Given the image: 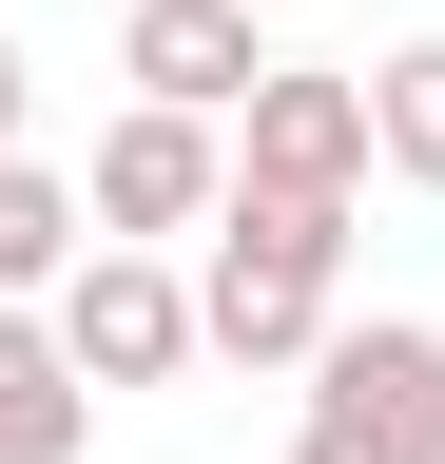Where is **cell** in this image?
Here are the masks:
<instances>
[{
  "label": "cell",
  "instance_id": "2",
  "mask_svg": "<svg viewBox=\"0 0 445 464\" xmlns=\"http://www.w3.org/2000/svg\"><path fill=\"white\" fill-rule=\"evenodd\" d=\"M39 329L78 348V387H97V406H117V387H175V368H194V271H175V252H117V232H97V252L39 290Z\"/></svg>",
  "mask_w": 445,
  "mask_h": 464
},
{
  "label": "cell",
  "instance_id": "11",
  "mask_svg": "<svg viewBox=\"0 0 445 464\" xmlns=\"http://www.w3.org/2000/svg\"><path fill=\"white\" fill-rule=\"evenodd\" d=\"M0 155H39V58L0 39Z\"/></svg>",
  "mask_w": 445,
  "mask_h": 464
},
{
  "label": "cell",
  "instance_id": "12",
  "mask_svg": "<svg viewBox=\"0 0 445 464\" xmlns=\"http://www.w3.org/2000/svg\"><path fill=\"white\" fill-rule=\"evenodd\" d=\"M252 20H291V0H252Z\"/></svg>",
  "mask_w": 445,
  "mask_h": 464
},
{
  "label": "cell",
  "instance_id": "1",
  "mask_svg": "<svg viewBox=\"0 0 445 464\" xmlns=\"http://www.w3.org/2000/svg\"><path fill=\"white\" fill-rule=\"evenodd\" d=\"M329 310H349V213L213 194V232H194V348H233V368H310Z\"/></svg>",
  "mask_w": 445,
  "mask_h": 464
},
{
  "label": "cell",
  "instance_id": "5",
  "mask_svg": "<svg viewBox=\"0 0 445 464\" xmlns=\"http://www.w3.org/2000/svg\"><path fill=\"white\" fill-rule=\"evenodd\" d=\"M117 78L233 136V97L271 78V20H252V0H136V20H117Z\"/></svg>",
  "mask_w": 445,
  "mask_h": 464
},
{
  "label": "cell",
  "instance_id": "4",
  "mask_svg": "<svg viewBox=\"0 0 445 464\" xmlns=\"http://www.w3.org/2000/svg\"><path fill=\"white\" fill-rule=\"evenodd\" d=\"M368 78H310V58H271V78L233 97V194H291V213H349L368 194Z\"/></svg>",
  "mask_w": 445,
  "mask_h": 464
},
{
  "label": "cell",
  "instance_id": "8",
  "mask_svg": "<svg viewBox=\"0 0 445 464\" xmlns=\"http://www.w3.org/2000/svg\"><path fill=\"white\" fill-rule=\"evenodd\" d=\"M78 252H97V213H78V174H59V155H0V290L39 310V290H59Z\"/></svg>",
  "mask_w": 445,
  "mask_h": 464
},
{
  "label": "cell",
  "instance_id": "9",
  "mask_svg": "<svg viewBox=\"0 0 445 464\" xmlns=\"http://www.w3.org/2000/svg\"><path fill=\"white\" fill-rule=\"evenodd\" d=\"M368 155L407 174V194H445V39H407V58H368Z\"/></svg>",
  "mask_w": 445,
  "mask_h": 464
},
{
  "label": "cell",
  "instance_id": "6",
  "mask_svg": "<svg viewBox=\"0 0 445 464\" xmlns=\"http://www.w3.org/2000/svg\"><path fill=\"white\" fill-rule=\"evenodd\" d=\"M310 406H349V426H387L407 464H445V329L329 310V348H310Z\"/></svg>",
  "mask_w": 445,
  "mask_h": 464
},
{
  "label": "cell",
  "instance_id": "7",
  "mask_svg": "<svg viewBox=\"0 0 445 464\" xmlns=\"http://www.w3.org/2000/svg\"><path fill=\"white\" fill-rule=\"evenodd\" d=\"M97 445V387H78V348L0 290V464H78Z\"/></svg>",
  "mask_w": 445,
  "mask_h": 464
},
{
  "label": "cell",
  "instance_id": "3",
  "mask_svg": "<svg viewBox=\"0 0 445 464\" xmlns=\"http://www.w3.org/2000/svg\"><path fill=\"white\" fill-rule=\"evenodd\" d=\"M213 194H233V136L175 97H117L97 116V174H78V213L117 232V252H175V232H213Z\"/></svg>",
  "mask_w": 445,
  "mask_h": 464
},
{
  "label": "cell",
  "instance_id": "10",
  "mask_svg": "<svg viewBox=\"0 0 445 464\" xmlns=\"http://www.w3.org/2000/svg\"><path fill=\"white\" fill-rule=\"evenodd\" d=\"M291 464H407V445H387V426H349V406H310V426H291Z\"/></svg>",
  "mask_w": 445,
  "mask_h": 464
}]
</instances>
